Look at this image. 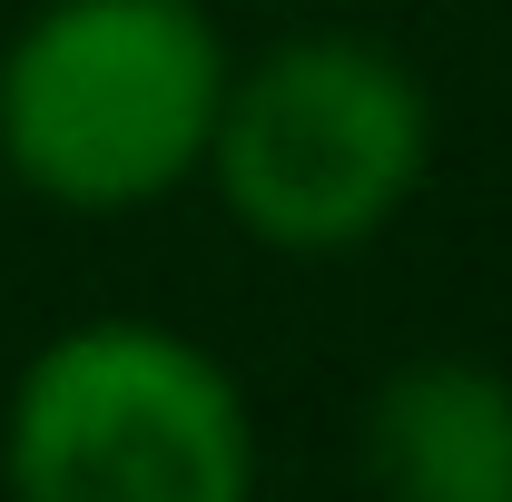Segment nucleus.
I'll list each match as a JSON object with an SVG mask.
<instances>
[{
  "label": "nucleus",
  "mask_w": 512,
  "mask_h": 502,
  "mask_svg": "<svg viewBox=\"0 0 512 502\" xmlns=\"http://www.w3.org/2000/svg\"><path fill=\"white\" fill-rule=\"evenodd\" d=\"M227 69L207 0H40L0 40V168L60 217H138L207 168Z\"/></svg>",
  "instance_id": "f257e3e1"
},
{
  "label": "nucleus",
  "mask_w": 512,
  "mask_h": 502,
  "mask_svg": "<svg viewBox=\"0 0 512 502\" xmlns=\"http://www.w3.org/2000/svg\"><path fill=\"white\" fill-rule=\"evenodd\" d=\"M197 178L266 256H355L434 178V89L365 30H296L227 69Z\"/></svg>",
  "instance_id": "f03ea898"
},
{
  "label": "nucleus",
  "mask_w": 512,
  "mask_h": 502,
  "mask_svg": "<svg viewBox=\"0 0 512 502\" xmlns=\"http://www.w3.org/2000/svg\"><path fill=\"white\" fill-rule=\"evenodd\" d=\"M10 502H256V414L197 335L158 315L60 325L0 404Z\"/></svg>",
  "instance_id": "7ed1b4c3"
},
{
  "label": "nucleus",
  "mask_w": 512,
  "mask_h": 502,
  "mask_svg": "<svg viewBox=\"0 0 512 502\" xmlns=\"http://www.w3.org/2000/svg\"><path fill=\"white\" fill-rule=\"evenodd\" d=\"M375 502H512V375L483 355H414L365 404Z\"/></svg>",
  "instance_id": "20e7f679"
}]
</instances>
